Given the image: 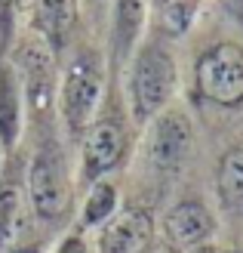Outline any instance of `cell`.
<instances>
[{"label": "cell", "instance_id": "e0dca14e", "mask_svg": "<svg viewBox=\"0 0 243 253\" xmlns=\"http://www.w3.org/2000/svg\"><path fill=\"white\" fill-rule=\"evenodd\" d=\"M56 253H89V247L83 244V238H80V235H68L65 241L59 244Z\"/></svg>", "mask_w": 243, "mask_h": 253}, {"label": "cell", "instance_id": "9c48e42d", "mask_svg": "<svg viewBox=\"0 0 243 253\" xmlns=\"http://www.w3.org/2000/svg\"><path fill=\"white\" fill-rule=\"evenodd\" d=\"M212 229H215V219L200 201H182V204H175L163 222L166 244L175 250H188L200 241H207L212 235Z\"/></svg>", "mask_w": 243, "mask_h": 253}, {"label": "cell", "instance_id": "30bf717a", "mask_svg": "<svg viewBox=\"0 0 243 253\" xmlns=\"http://www.w3.org/2000/svg\"><path fill=\"white\" fill-rule=\"evenodd\" d=\"M22 133V81L16 65L0 62V145L12 148Z\"/></svg>", "mask_w": 243, "mask_h": 253}, {"label": "cell", "instance_id": "3957f363", "mask_svg": "<svg viewBox=\"0 0 243 253\" xmlns=\"http://www.w3.org/2000/svg\"><path fill=\"white\" fill-rule=\"evenodd\" d=\"M197 90L215 105H243V46L215 43L197 59Z\"/></svg>", "mask_w": 243, "mask_h": 253}, {"label": "cell", "instance_id": "7c38bea8", "mask_svg": "<svg viewBox=\"0 0 243 253\" xmlns=\"http://www.w3.org/2000/svg\"><path fill=\"white\" fill-rule=\"evenodd\" d=\"M145 16H148V0H114L111 43L117 59H126L133 53L139 34L145 28Z\"/></svg>", "mask_w": 243, "mask_h": 253}, {"label": "cell", "instance_id": "9a60e30c", "mask_svg": "<svg viewBox=\"0 0 243 253\" xmlns=\"http://www.w3.org/2000/svg\"><path fill=\"white\" fill-rule=\"evenodd\" d=\"M114 207H117V188L108 185V182H96V188L89 192L86 204H83V222L86 225H96V222H105Z\"/></svg>", "mask_w": 243, "mask_h": 253}, {"label": "cell", "instance_id": "ac0fdd59", "mask_svg": "<svg viewBox=\"0 0 243 253\" xmlns=\"http://www.w3.org/2000/svg\"><path fill=\"white\" fill-rule=\"evenodd\" d=\"M222 6L231 12L237 22H243V0H222Z\"/></svg>", "mask_w": 243, "mask_h": 253}, {"label": "cell", "instance_id": "5b68a950", "mask_svg": "<svg viewBox=\"0 0 243 253\" xmlns=\"http://www.w3.org/2000/svg\"><path fill=\"white\" fill-rule=\"evenodd\" d=\"M194 145V126L191 118L178 108H163L154 115L148 133V161L157 173H175L185 164Z\"/></svg>", "mask_w": 243, "mask_h": 253}, {"label": "cell", "instance_id": "6da1fadb", "mask_svg": "<svg viewBox=\"0 0 243 253\" xmlns=\"http://www.w3.org/2000/svg\"><path fill=\"white\" fill-rule=\"evenodd\" d=\"M178 84V68L170 49L160 43H148L139 49L130 74V99L136 121H148L166 108Z\"/></svg>", "mask_w": 243, "mask_h": 253}, {"label": "cell", "instance_id": "7a4b0ae2", "mask_svg": "<svg viewBox=\"0 0 243 253\" xmlns=\"http://www.w3.org/2000/svg\"><path fill=\"white\" fill-rule=\"evenodd\" d=\"M102 86H105V74H102V56L96 49H80L65 68V78L59 86V102L62 115L71 130H86L96 118V108L102 102Z\"/></svg>", "mask_w": 243, "mask_h": 253}, {"label": "cell", "instance_id": "d6986e66", "mask_svg": "<svg viewBox=\"0 0 243 253\" xmlns=\"http://www.w3.org/2000/svg\"><path fill=\"white\" fill-rule=\"evenodd\" d=\"M188 253H219V250H215L212 244H203V241H200V244H194V247H188Z\"/></svg>", "mask_w": 243, "mask_h": 253}, {"label": "cell", "instance_id": "52a82bcc", "mask_svg": "<svg viewBox=\"0 0 243 253\" xmlns=\"http://www.w3.org/2000/svg\"><path fill=\"white\" fill-rule=\"evenodd\" d=\"M154 244V219L145 207H126L102 232V253H145Z\"/></svg>", "mask_w": 243, "mask_h": 253}, {"label": "cell", "instance_id": "8992f818", "mask_svg": "<svg viewBox=\"0 0 243 253\" xmlns=\"http://www.w3.org/2000/svg\"><path fill=\"white\" fill-rule=\"evenodd\" d=\"M19 68H22V84L28 93V102L34 111L49 108L53 99V46L40 34L28 37L19 49Z\"/></svg>", "mask_w": 243, "mask_h": 253}, {"label": "cell", "instance_id": "8fae6325", "mask_svg": "<svg viewBox=\"0 0 243 253\" xmlns=\"http://www.w3.org/2000/svg\"><path fill=\"white\" fill-rule=\"evenodd\" d=\"M77 22V0H34V28L43 41L59 49Z\"/></svg>", "mask_w": 243, "mask_h": 253}, {"label": "cell", "instance_id": "ffe728a7", "mask_svg": "<svg viewBox=\"0 0 243 253\" xmlns=\"http://www.w3.org/2000/svg\"><path fill=\"white\" fill-rule=\"evenodd\" d=\"M145 253H178L175 247H170V244H151Z\"/></svg>", "mask_w": 243, "mask_h": 253}, {"label": "cell", "instance_id": "2e32d148", "mask_svg": "<svg viewBox=\"0 0 243 253\" xmlns=\"http://www.w3.org/2000/svg\"><path fill=\"white\" fill-rule=\"evenodd\" d=\"M197 16V0H166L163 3V31H170L173 37L185 34L188 25Z\"/></svg>", "mask_w": 243, "mask_h": 253}, {"label": "cell", "instance_id": "5bb4252c", "mask_svg": "<svg viewBox=\"0 0 243 253\" xmlns=\"http://www.w3.org/2000/svg\"><path fill=\"white\" fill-rule=\"evenodd\" d=\"M25 229V210H22V192L16 185L0 188V250L19 241Z\"/></svg>", "mask_w": 243, "mask_h": 253}, {"label": "cell", "instance_id": "4fadbf2b", "mask_svg": "<svg viewBox=\"0 0 243 253\" xmlns=\"http://www.w3.org/2000/svg\"><path fill=\"white\" fill-rule=\"evenodd\" d=\"M219 195L228 207H243V145L228 148L219 161Z\"/></svg>", "mask_w": 243, "mask_h": 253}, {"label": "cell", "instance_id": "44dd1931", "mask_svg": "<svg viewBox=\"0 0 243 253\" xmlns=\"http://www.w3.org/2000/svg\"><path fill=\"white\" fill-rule=\"evenodd\" d=\"M12 3H16V0H0V16H6V12H9V6Z\"/></svg>", "mask_w": 243, "mask_h": 253}, {"label": "cell", "instance_id": "7402d4cb", "mask_svg": "<svg viewBox=\"0 0 243 253\" xmlns=\"http://www.w3.org/2000/svg\"><path fill=\"white\" fill-rule=\"evenodd\" d=\"M22 253H34V250H22Z\"/></svg>", "mask_w": 243, "mask_h": 253}, {"label": "cell", "instance_id": "ba28073f", "mask_svg": "<svg viewBox=\"0 0 243 253\" xmlns=\"http://www.w3.org/2000/svg\"><path fill=\"white\" fill-rule=\"evenodd\" d=\"M126 133L117 121H93L83 136V173L86 179H99L102 173L114 170L123 158Z\"/></svg>", "mask_w": 243, "mask_h": 253}, {"label": "cell", "instance_id": "277c9868", "mask_svg": "<svg viewBox=\"0 0 243 253\" xmlns=\"http://www.w3.org/2000/svg\"><path fill=\"white\" fill-rule=\"evenodd\" d=\"M28 198L37 216L59 219L71 210V182L65 173V161L56 148H40L28 170Z\"/></svg>", "mask_w": 243, "mask_h": 253}]
</instances>
